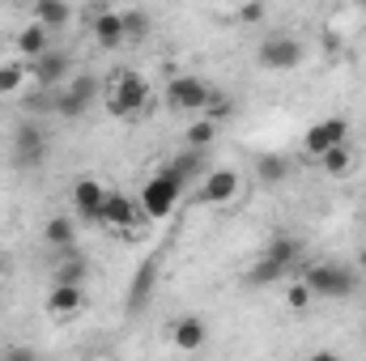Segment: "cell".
Masks as SVG:
<instances>
[{
	"label": "cell",
	"instance_id": "obj_1",
	"mask_svg": "<svg viewBox=\"0 0 366 361\" xmlns=\"http://www.w3.org/2000/svg\"><path fill=\"white\" fill-rule=\"evenodd\" d=\"M102 98H107V111H111L115 119H132V115L145 111L149 86H145V77H141L137 68H115V73L102 81Z\"/></svg>",
	"mask_w": 366,
	"mask_h": 361
},
{
	"label": "cell",
	"instance_id": "obj_2",
	"mask_svg": "<svg viewBox=\"0 0 366 361\" xmlns=\"http://www.w3.org/2000/svg\"><path fill=\"white\" fill-rule=\"evenodd\" d=\"M47 149H51V141H47V132H43L34 119L17 123L13 136H9V162H13L17 171H39V166L47 162Z\"/></svg>",
	"mask_w": 366,
	"mask_h": 361
},
{
	"label": "cell",
	"instance_id": "obj_3",
	"mask_svg": "<svg viewBox=\"0 0 366 361\" xmlns=\"http://www.w3.org/2000/svg\"><path fill=\"white\" fill-rule=\"evenodd\" d=\"M98 93H102V81H98V77H90V73L69 77V86H60V90L51 93V111H56L60 119H81L94 106Z\"/></svg>",
	"mask_w": 366,
	"mask_h": 361
},
{
	"label": "cell",
	"instance_id": "obj_4",
	"mask_svg": "<svg viewBox=\"0 0 366 361\" xmlns=\"http://www.w3.org/2000/svg\"><path fill=\"white\" fill-rule=\"evenodd\" d=\"M302 280L311 285V293H315V298H328V302H341V298H350V293H354V285H358L354 268H345V264H332V260H324V264H311Z\"/></svg>",
	"mask_w": 366,
	"mask_h": 361
},
{
	"label": "cell",
	"instance_id": "obj_5",
	"mask_svg": "<svg viewBox=\"0 0 366 361\" xmlns=\"http://www.w3.org/2000/svg\"><path fill=\"white\" fill-rule=\"evenodd\" d=\"M179 195H183V183L175 179L171 171H158L154 179L141 187V213H145L149 221H162V217H171V213H175Z\"/></svg>",
	"mask_w": 366,
	"mask_h": 361
},
{
	"label": "cell",
	"instance_id": "obj_6",
	"mask_svg": "<svg viewBox=\"0 0 366 361\" xmlns=\"http://www.w3.org/2000/svg\"><path fill=\"white\" fill-rule=\"evenodd\" d=\"M307 60V47L294 39V34H269L260 47H256V64L260 68H269V73H290V68H298Z\"/></svg>",
	"mask_w": 366,
	"mask_h": 361
},
{
	"label": "cell",
	"instance_id": "obj_7",
	"mask_svg": "<svg viewBox=\"0 0 366 361\" xmlns=\"http://www.w3.org/2000/svg\"><path fill=\"white\" fill-rule=\"evenodd\" d=\"M204 98H209V81L196 77V73H179V77L167 81V106L175 115H200Z\"/></svg>",
	"mask_w": 366,
	"mask_h": 361
},
{
	"label": "cell",
	"instance_id": "obj_8",
	"mask_svg": "<svg viewBox=\"0 0 366 361\" xmlns=\"http://www.w3.org/2000/svg\"><path fill=\"white\" fill-rule=\"evenodd\" d=\"M30 64V77H34V86L47 93H56L60 86H69V77H73V60L64 56V51H56V47H47L43 56H34V60H26Z\"/></svg>",
	"mask_w": 366,
	"mask_h": 361
},
{
	"label": "cell",
	"instance_id": "obj_9",
	"mask_svg": "<svg viewBox=\"0 0 366 361\" xmlns=\"http://www.w3.org/2000/svg\"><path fill=\"white\" fill-rule=\"evenodd\" d=\"M341 141H350V119H345V115H328V119H320V123L307 128V136H302V153L320 162V158H324L332 145H341Z\"/></svg>",
	"mask_w": 366,
	"mask_h": 361
},
{
	"label": "cell",
	"instance_id": "obj_10",
	"mask_svg": "<svg viewBox=\"0 0 366 361\" xmlns=\"http://www.w3.org/2000/svg\"><path fill=\"white\" fill-rule=\"evenodd\" d=\"M141 217H145V213H141V200H132L128 191L107 187V200H102V230H119V234H128V230H137Z\"/></svg>",
	"mask_w": 366,
	"mask_h": 361
},
{
	"label": "cell",
	"instance_id": "obj_11",
	"mask_svg": "<svg viewBox=\"0 0 366 361\" xmlns=\"http://www.w3.org/2000/svg\"><path fill=\"white\" fill-rule=\"evenodd\" d=\"M239 191H243V175L230 171V166H217V171L204 175L200 191H196V200H200V204H230Z\"/></svg>",
	"mask_w": 366,
	"mask_h": 361
},
{
	"label": "cell",
	"instance_id": "obj_12",
	"mask_svg": "<svg viewBox=\"0 0 366 361\" xmlns=\"http://www.w3.org/2000/svg\"><path fill=\"white\" fill-rule=\"evenodd\" d=\"M102 200H107V187L98 179L73 183V217L81 225H102Z\"/></svg>",
	"mask_w": 366,
	"mask_h": 361
},
{
	"label": "cell",
	"instance_id": "obj_13",
	"mask_svg": "<svg viewBox=\"0 0 366 361\" xmlns=\"http://www.w3.org/2000/svg\"><path fill=\"white\" fill-rule=\"evenodd\" d=\"M81 310H86V285H77V280H56L51 293H47V315L73 319V315H81Z\"/></svg>",
	"mask_w": 366,
	"mask_h": 361
},
{
	"label": "cell",
	"instance_id": "obj_14",
	"mask_svg": "<svg viewBox=\"0 0 366 361\" xmlns=\"http://www.w3.org/2000/svg\"><path fill=\"white\" fill-rule=\"evenodd\" d=\"M94 30V43L102 47V51H119L124 43H128V30H124V13H115V9H107V13H98L90 21Z\"/></svg>",
	"mask_w": 366,
	"mask_h": 361
},
{
	"label": "cell",
	"instance_id": "obj_15",
	"mask_svg": "<svg viewBox=\"0 0 366 361\" xmlns=\"http://www.w3.org/2000/svg\"><path fill=\"white\" fill-rule=\"evenodd\" d=\"M171 340H175V349H183V353H200L204 340H209V327H204L200 315H179L171 323Z\"/></svg>",
	"mask_w": 366,
	"mask_h": 361
},
{
	"label": "cell",
	"instance_id": "obj_16",
	"mask_svg": "<svg viewBox=\"0 0 366 361\" xmlns=\"http://www.w3.org/2000/svg\"><path fill=\"white\" fill-rule=\"evenodd\" d=\"M77 217H47V225H43V243L51 247V251H73V243H77Z\"/></svg>",
	"mask_w": 366,
	"mask_h": 361
},
{
	"label": "cell",
	"instance_id": "obj_17",
	"mask_svg": "<svg viewBox=\"0 0 366 361\" xmlns=\"http://www.w3.org/2000/svg\"><path fill=\"white\" fill-rule=\"evenodd\" d=\"M47 34H51V30H47L43 21H30V26H21V30H17V39H13L17 56H21V60H34V56H43V51H47Z\"/></svg>",
	"mask_w": 366,
	"mask_h": 361
},
{
	"label": "cell",
	"instance_id": "obj_18",
	"mask_svg": "<svg viewBox=\"0 0 366 361\" xmlns=\"http://www.w3.org/2000/svg\"><path fill=\"white\" fill-rule=\"evenodd\" d=\"M34 21H43L47 30H64L73 21V4L69 0H34Z\"/></svg>",
	"mask_w": 366,
	"mask_h": 361
},
{
	"label": "cell",
	"instance_id": "obj_19",
	"mask_svg": "<svg viewBox=\"0 0 366 361\" xmlns=\"http://www.w3.org/2000/svg\"><path fill=\"white\" fill-rule=\"evenodd\" d=\"M217 128H222V123H213V119H204V115H200L196 123H187V128H183V149H200V153H204V149H213V145H217Z\"/></svg>",
	"mask_w": 366,
	"mask_h": 361
},
{
	"label": "cell",
	"instance_id": "obj_20",
	"mask_svg": "<svg viewBox=\"0 0 366 361\" xmlns=\"http://www.w3.org/2000/svg\"><path fill=\"white\" fill-rule=\"evenodd\" d=\"M354 162H358V153H354V145L350 141H341V145H332L324 158H320V166L332 175V179H345L350 171H354Z\"/></svg>",
	"mask_w": 366,
	"mask_h": 361
},
{
	"label": "cell",
	"instance_id": "obj_21",
	"mask_svg": "<svg viewBox=\"0 0 366 361\" xmlns=\"http://www.w3.org/2000/svg\"><path fill=\"white\" fill-rule=\"evenodd\" d=\"M256 179L264 187H277V183L290 179V158L285 153H260L256 158Z\"/></svg>",
	"mask_w": 366,
	"mask_h": 361
},
{
	"label": "cell",
	"instance_id": "obj_22",
	"mask_svg": "<svg viewBox=\"0 0 366 361\" xmlns=\"http://www.w3.org/2000/svg\"><path fill=\"white\" fill-rule=\"evenodd\" d=\"M285 264H277V260H269V255H260L252 268H247V285L252 289H269V285H281L285 280Z\"/></svg>",
	"mask_w": 366,
	"mask_h": 361
},
{
	"label": "cell",
	"instance_id": "obj_23",
	"mask_svg": "<svg viewBox=\"0 0 366 361\" xmlns=\"http://www.w3.org/2000/svg\"><path fill=\"white\" fill-rule=\"evenodd\" d=\"M264 255L277 260V264H285V268H294V264L302 260V243H298L294 234H273L269 247H264Z\"/></svg>",
	"mask_w": 366,
	"mask_h": 361
},
{
	"label": "cell",
	"instance_id": "obj_24",
	"mask_svg": "<svg viewBox=\"0 0 366 361\" xmlns=\"http://www.w3.org/2000/svg\"><path fill=\"white\" fill-rule=\"evenodd\" d=\"M200 115H204V119H213V123H226V119L234 115V98L222 90V86H209V98H204Z\"/></svg>",
	"mask_w": 366,
	"mask_h": 361
},
{
	"label": "cell",
	"instance_id": "obj_25",
	"mask_svg": "<svg viewBox=\"0 0 366 361\" xmlns=\"http://www.w3.org/2000/svg\"><path fill=\"white\" fill-rule=\"evenodd\" d=\"M26 73H30V68H26L21 60H4V64H0V98H9V93L21 90V86H26Z\"/></svg>",
	"mask_w": 366,
	"mask_h": 361
},
{
	"label": "cell",
	"instance_id": "obj_26",
	"mask_svg": "<svg viewBox=\"0 0 366 361\" xmlns=\"http://www.w3.org/2000/svg\"><path fill=\"white\" fill-rule=\"evenodd\" d=\"M86 276H90L86 255H73V251H69V260L56 264V280H77V285H86Z\"/></svg>",
	"mask_w": 366,
	"mask_h": 361
},
{
	"label": "cell",
	"instance_id": "obj_27",
	"mask_svg": "<svg viewBox=\"0 0 366 361\" xmlns=\"http://www.w3.org/2000/svg\"><path fill=\"white\" fill-rule=\"evenodd\" d=\"M311 302H315V293H311V285H307V280H290V285H285V306H290V310H298V315H302Z\"/></svg>",
	"mask_w": 366,
	"mask_h": 361
},
{
	"label": "cell",
	"instance_id": "obj_28",
	"mask_svg": "<svg viewBox=\"0 0 366 361\" xmlns=\"http://www.w3.org/2000/svg\"><path fill=\"white\" fill-rule=\"evenodd\" d=\"M154 276H158V264L149 260L145 268L137 272V280H132V310H137V306L145 302V289H154Z\"/></svg>",
	"mask_w": 366,
	"mask_h": 361
},
{
	"label": "cell",
	"instance_id": "obj_29",
	"mask_svg": "<svg viewBox=\"0 0 366 361\" xmlns=\"http://www.w3.org/2000/svg\"><path fill=\"white\" fill-rule=\"evenodd\" d=\"M124 30H128V39H141V34L149 30V17H145L141 9H128V13H124Z\"/></svg>",
	"mask_w": 366,
	"mask_h": 361
},
{
	"label": "cell",
	"instance_id": "obj_30",
	"mask_svg": "<svg viewBox=\"0 0 366 361\" xmlns=\"http://www.w3.org/2000/svg\"><path fill=\"white\" fill-rule=\"evenodd\" d=\"M239 17H243V21H260V17H264V4H260V0H252V4H243V9H239Z\"/></svg>",
	"mask_w": 366,
	"mask_h": 361
},
{
	"label": "cell",
	"instance_id": "obj_31",
	"mask_svg": "<svg viewBox=\"0 0 366 361\" xmlns=\"http://www.w3.org/2000/svg\"><path fill=\"white\" fill-rule=\"evenodd\" d=\"M4 357H34V349H21L17 345V349H4Z\"/></svg>",
	"mask_w": 366,
	"mask_h": 361
},
{
	"label": "cell",
	"instance_id": "obj_32",
	"mask_svg": "<svg viewBox=\"0 0 366 361\" xmlns=\"http://www.w3.org/2000/svg\"><path fill=\"white\" fill-rule=\"evenodd\" d=\"M0 272H4V255H0Z\"/></svg>",
	"mask_w": 366,
	"mask_h": 361
}]
</instances>
